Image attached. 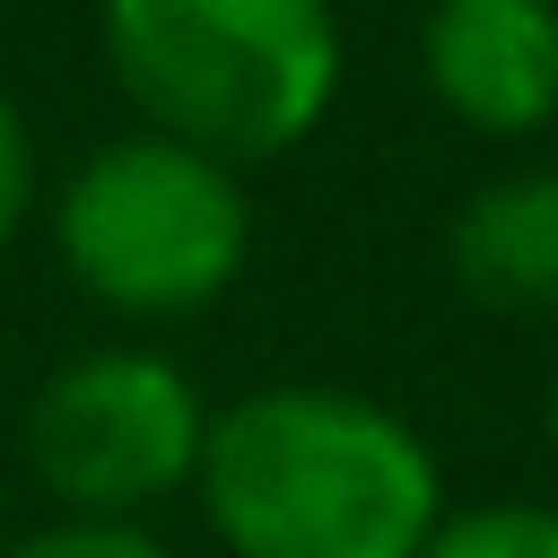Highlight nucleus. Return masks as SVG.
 <instances>
[{
    "label": "nucleus",
    "instance_id": "f257e3e1",
    "mask_svg": "<svg viewBox=\"0 0 558 558\" xmlns=\"http://www.w3.org/2000/svg\"><path fill=\"white\" fill-rule=\"evenodd\" d=\"M192 488L235 558H418L445 514V471L418 427L340 384L227 401Z\"/></svg>",
    "mask_w": 558,
    "mask_h": 558
},
{
    "label": "nucleus",
    "instance_id": "f03ea898",
    "mask_svg": "<svg viewBox=\"0 0 558 558\" xmlns=\"http://www.w3.org/2000/svg\"><path fill=\"white\" fill-rule=\"evenodd\" d=\"M113 87L218 166L296 148L340 96L331 0H96Z\"/></svg>",
    "mask_w": 558,
    "mask_h": 558
},
{
    "label": "nucleus",
    "instance_id": "7ed1b4c3",
    "mask_svg": "<svg viewBox=\"0 0 558 558\" xmlns=\"http://www.w3.org/2000/svg\"><path fill=\"white\" fill-rule=\"evenodd\" d=\"M52 244L70 279L113 314H201L235 288L253 253V201L235 166L131 131L105 140L52 201Z\"/></svg>",
    "mask_w": 558,
    "mask_h": 558
},
{
    "label": "nucleus",
    "instance_id": "20e7f679",
    "mask_svg": "<svg viewBox=\"0 0 558 558\" xmlns=\"http://www.w3.org/2000/svg\"><path fill=\"white\" fill-rule=\"evenodd\" d=\"M209 410L174 357L87 349L61 357L26 401V462L70 506V523H131L192 488Z\"/></svg>",
    "mask_w": 558,
    "mask_h": 558
},
{
    "label": "nucleus",
    "instance_id": "39448f33",
    "mask_svg": "<svg viewBox=\"0 0 558 558\" xmlns=\"http://www.w3.org/2000/svg\"><path fill=\"white\" fill-rule=\"evenodd\" d=\"M418 70L453 122L523 140L558 122V0H427Z\"/></svg>",
    "mask_w": 558,
    "mask_h": 558
},
{
    "label": "nucleus",
    "instance_id": "423d86ee",
    "mask_svg": "<svg viewBox=\"0 0 558 558\" xmlns=\"http://www.w3.org/2000/svg\"><path fill=\"white\" fill-rule=\"evenodd\" d=\"M445 270L488 314H558V166H514L462 192Z\"/></svg>",
    "mask_w": 558,
    "mask_h": 558
},
{
    "label": "nucleus",
    "instance_id": "0eeeda50",
    "mask_svg": "<svg viewBox=\"0 0 558 558\" xmlns=\"http://www.w3.org/2000/svg\"><path fill=\"white\" fill-rule=\"evenodd\" d=\"M418 558H558V506L497 497V506L436 514V532H427Z\"/></svg>",
    "mask_w": 558,
    "mask_h": 558
},
{
    "label": "nucleus",
    "instance_id": "6e6552de",
    "mask_svg": "<svg viewBox=\"0 0 558 558\" xmlns=\"http://www.w3.org/2000/svg\"><path fill=\"white\" fill-rule=\"evenodd\" d=\"M0 558H174V549L148 541L140 523H52V532H26Z\"/></svg>",
    "mask_w": 558,
    "mask_h": 558
},
{
    "label": "nucleus",
    "instance_id": "1a4fd4ad",
    "mask_svg": "<svg viewBox=\"0 0 558 558\" xmlns=\"http://www.w3.org/2000/svg\"><path fill=\"white\" fill-rule=\"evenodd\" d=\"M35 209V140H26V113L17 96L0 87V244L17 235V218Z\"/></svg>",
    "mask_w": 558,
    "mask_h": 558
},
{
    "label": "nucleus",
    "instance_id": "9d476101",
    "mask_svg": "<svg viewBox=\"0 0 558 558\" xmlns=\"http://www.w3.org/2000/svg\"><path fill=\"white\" fill-rule=\"evenodd\" d=\"M549 445H558V366H549Z\"/></svg>",
    "mask_w": 558,
    "mask_h": 558
}]
</instances>
